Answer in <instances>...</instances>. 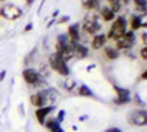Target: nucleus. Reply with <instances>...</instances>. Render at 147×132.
Returning a JSON list of instances; mask_svg holds the SVG:
<instances>
[{
	"label": "nucleus",
	"instance_id": "obj_1",
	"mask_svg": "<svg viewBox=\"0 0 147 132\" xmlns=\"http://www.w3.org/2000/svg\"><path fill=\"white\" fill-rule=\"evenodd\" d=\"M56 98H57V91L55 88H47V90H43V91L32 94L30 100H31V104L38 109V107L53 106Z\"/></svg>",
	"mask_w": 147,
	"mask_h": 132
},
{
	"label": "nucleus",
	"instance_id": "obj_2",
	"mask_svg": "<svg viewBox=\"0 0 147 132\" xmlns=\"http://www.w3.org/2000/svg\"><path fill=\"white\" fill-rule=\"evenodd\" d=\"M49 68L53 69L55 72H57V74L62 75V76H68L71 74V70L68 68V63L62 59V56L57 54L56 52L49 56Z\"/></svg>",
	"mask_w": 147,
	"mask_h": 132
},
{
	"label": "nucleus",
	"instance_id": "obj_3",
	"mask_svg": "<svg viewBox=\"0 0 147 132\" xmlns=\"http://www.w3.org/2000/svg\"><path fill=\"white\" fill-rule=\"evenodd\" d=\"M125 32H127V21H125V18L119 16V18L115 19L112 28L109 29V32H107V35H106V38L115 40V41H116V40L121 38Z\"/></svg>",
	"mask_w": 147,
	"mask_h": 132
},
{
	"label": "nucleus",
	"instance_id": "obj_4",
	"mask_svg": "<svg viewBox=\"0 0 147 132\" xmlns=\"http://www.w3.org/2000/svg\"><path fill=\"white\" fill-rule=\"evenodd\" d=\"M82 29L87 34H93V35L102 29V23L99 21V16H97L94 12H91V13H88L85 16V19L82 22Z\"/></svg>",
	"mask_w": 147,
	"mask_h": 132
},
{
	"label": "nucleus",
	"instance_id": "obj_5",
	"mask_svg": "<svg viewBox=\"0 0 147 132\" xmlns=\"http://www.w3.org/2000/svg\"><path fill=\"white\" fill-rule=\"evenodd\" d=\"M22 78L28 85H34V87H41L44 85V81L40 78V75L37 74V70L32 68H27L22 70Z\"/></svg>",
	"mask_w": 147,
	"mask_h": 132
},
{
	"label": "nucleus",
	"instance_id": "obj_6",
	"mask_svg": "<svg viewBox=\"0 0 147 132\" xmlns=\"http://www.w3.org/2000/svg\"><path fill=\"white\" fill-rule=\"evenodd\" d=\"M116 50H127V49H131V47L134 46V43H136V35H134L132 31H127L124 35H122L121 38H118L116 41Z\"/></svg>",
	"mask_w": 147,
	"mask_h": 132
},
{
	"label": "nucleus",
	"instance_id": "obj_7",
	"mask_svg": "<svg viewBox=\"0 0 147 132\" xmlns=\"http://www.w3.org/2000/svg\"><path fill=\"white\" fill-rule=\"evenodd\" d=\"M146 122H147V113L144 109L134 110L128 115V123L134 126H146Z\"/></svg>",
	"mask_w": 147,
	"mask_h": 132
},
{
	"label": "nucleus",
	"instance_id": "obj_8",
	"mask_svg": "<svg viewBox=\"0 0 147 132\" xmlns=\"http://www.w3.org/2000/svg\"><path fill=\"white\" fill-rule=\"evenodd\" d=\"M21 15H22V10L15 5H6L0 9V16L5 18V19H9V21H15Z\"/></svg>",
	"mask_w": 147,
	"mask_h": 132
},
{
	"label": "nucleus",
	"instance_id": "obj_9",
	"mask_svg": "<svg viewBox=\"0 0 147 132\" xmlns=\"http://www.w3.org/2000/svg\"><path fill=\"white\" fill-rule=\"evenodd\" d=\"M116 95L118 97L115 98V104H125L128 101H131V92L127 88H121V87H115Z\"/></svg>",
	"mask_w": 147,
	"mask_h": 132
},
{
	"label": "nucleus",
	"instance_id": "obj_10",
	"mask_svg": "<svg viewBox=\"0 0 147 132\" xmlns=\"http://www.w3.org/2000/svg\"><path fill=\"white\" fill-rule=\"evenodd\" d=\"M55 109V106H46V107H38V109L35 110V119L37 122H38L40 125H44L47 116L52 113V110Z\"/></svg>",
	"mask_w": 147,
	"mask_h": 132
},
{
	"label": "nucleus",
	"instance_id": "obj_11",
	"mask_svg": "<svg viewBox=\"0 0 147 132\" xmlns=\"http://www.w3.org/2000/svg\"><path fill=\"white\" fill-rule=\"evenodd\" d=\"M71 44H72V49H74V57H77V59H85L87 57L88 50L84 44H81V43H71Z\"/></svg>",
	"mask_w": 147,
	"mask_h": 132
},
{
	"label": "nucleus",
	"instance_id": "obj_12",
	"mask_svg": "<svg viewBox=\"0 0 147 132\" xmlns=\"http://www.w3.org/2000/svg\"><path fill=\"white\" fill-rule=\"evenodd\" d=\"M68 40L71 43H80L81 34H80V25H78V23L69 27V29H68Z\"/></svg>",
	"mask_w": 147,
	"mask_h": 132
},
{
	"label": "nucleus",
	"instance_id": "obj_13",
	"mask_svg": "<svg viewBox=\"0 0 147 132\" xmlns=\"http://www.w3.org/2000/svg\"><path fill=\"white\" fill-rule=\"evenodd\" d=\"M106 35L105 34H97V35H94V38L91 40V47L94 50H99V49H102V47L106 44Z\"/></svg>",
	"mask_w": 147,
	"mask_h": 132
},
{
	"label": "nucleus",
	"instance_id": "obj_14",
	"mask_svg": "<svg viewBox=\"0 0 147 132\" xmlns=\"http://www.w3.org/2000/svg\"><path fill=\"white\" fill-rule=\"evenodd\" d=\"M44 125L50 132H63V129L60 128V123L56 121V119H47V121L44 122Z\"/></svg>",
	"mask_w": 147,
	"mask_h": 132
},
{
	"label": "nucleus",
	"instance_id": "obj_15",
	"mask_svg": "<svg viewBox=\"0 0 147 132\" xmlns=\"http://www.w3.org/2000/svg\"><path fill=\"white\" fill-rule=\"evenodd\" d=\"M105 56L109 59V60H116V59L119 57V50H116L115 47L106 46L105 47Z\"/></svg>",
	"mask_w": 147,
	"mask_h": 132
},
{
	"label": "nucleus",
	"instance_id": "obj_16",
	"mask_svg": "<svg viewBox=\"0 0 147 132\" xmlns=\"http://www.w3.org/2000/svg\"><path fill=\"white\" fill-rule=\"evenodd\" d=\"M100 15L105 21H113L115 19V13L112 12V9L110 7H102L100 9Z\"/></svg>",
	"mask_w": 147,
	"mask_h": 132
},
{
	"label": "nucleus",
	"instance_id": "obj_17",
	"mask_svg": "<svg viewBox=\"0 0 147 132\" xmlns=\"http://www.w3.org/2000/svg\"><path fill=\"white\" fill-rule=\"evenodd\" d=\"M141 18L138 16H131V21H129V27H131V31H137L138 28H141Z\"/></svg>",
	"mask_w": 147,
	"mask_h": 132
},
{
	"label": "nucleus",
	"instance_id": "obj_18",
	"mask_svg": "<svg viewBox=\"0 0 147 132\" xmlns=\"http://www.w3.org/2000/svg\"><path fill=\"white\" fill-rule=\"evenodd\" d=\"M99 0H82V6L90 10H97L99 9Z\"/></svg>",
	"mask_w": 147,
	"mask_h": 132
},
{
	"label": "nucleus",
	"instance_id": "obj_19",
	"mask_svg": "<svg viewBox=\"0 0 147 132\" xmlns=\"http://www.w3.org/2000/svg\"><path fill=\"white\" fill-rule=\"evenodd\" d=\"M80 95H84V97H93V92L87 85H81L80 87Z\"/></svg>",
	"mask_w": 147,
	"mask_h": 132
},
{
	"label": "nucleus",
	"instance_id": "obj_20",
	"mask_svg": "<svg viewBox=\"0 0 147 132\" xmlns=\"http://www.w3.org/2000/svg\"><path fill=\"white\" fill-rule=\"evenodd\" d=\"M109 5H110V9H112L113 13H115V12H118V10H119V7H121L119 0H109Z\"/></svg>",
	"mask_w": 147,
	"mask_h": 132
},
{
	"label": "nucleus",
	"instance_id": "obj_21",
	"mask_svg": "<svg viewBox=\"0 0 147 132\" xmlns=\"http://www.w3.org/2000/svg\"><path fill=\"white\" fill-rule=\"evenodd\" d=\"M134 3H136V7L138 10H146V0H134Z\"/></svg>",
	"mask_w": 147,
	"mask_h": 132
},
{
	"label": "nucleus",
	"instance_id": "obj_22",
	"mask_svg": "<svg viewBox=\"0 0 147 132\" xmlns=\"http://www.w3.org/2000/svg\"><path fill=\"white\" fill-rule=\"evenodd\" d=\"M140 56H141V59H143V60H146V59H147V47H146V46H144L143 49H141V52H140Z\"/></svg>",
	"mask_w": 147,
	"mask_h": 132
},
{
	"label": "nucleus",
	"instance_id": "obj_23",
	"mask_svg": "<svg viewBox=\"0 0 147 132\" xmlns=\"http://www.w3.org/2000/svg\"><path fill=\"white\" fill-rule=\"evenodd\" d=\"M63 116H65V112H63V110H60V112L57 113V117H56V121H57V122L60 123V122L63 121Z\"/></svg>",
	"mask_w": 147,
	"mask_h": 132
},
{
	"label": "nucleus",
	"instance_id": "obj_24",
	"mask_svg": "<svg viewBox=\"0 0 147 132\" xmlns=\"http://www.w3.org/2000/svg\"><path fill=\"white\" fill-rule=\"evenodd\" d=\"M105 132H122V131L118 129V128H109V129H106Z\"/></svg>",
	"mask_w": 147,
	"mask_h": 132
},
{
	"label": "nucleus",
	"instance_id": "obj_25",
	"mask_svg": "<svg viewBox=\"0 0 147 132\" xmlns=\"http://www.w3.org/2000/svg\"><path fill=\"white\" fill-rule=\"evenodd\" d=\"M5 76H6V72L3 70L2 74H0V81H3V78H5Z\"/></svg>",
	"mask_w": 147,
	"mask_h": 132
},
{
	"label": "nucleus",
	"instance_id": "obj_26",
	"mask_svg": "<svg viewBox=\"0 0 147 132\" xmlns=\"http://www.w3.org/2000/svg\"><path fill=\"white\" fill-rule=\"evenodd\" d=\"M143 44L146 46V32H143Z\"/></svg>",
	"mask_w": 147,
	"mask_h": 132
},
{
	"label": "nucleus",
	"instance_id": "obj_27",
	"mask_svg": "<svg viewBox=\"0 0 147 132\" xmlns=\"http://www.w3.org/2000/svg\"><path fill=\"white\" fill-rule=\"evenodd\" d=\"M122 2H124V3H128V2H129V0H122Z\"/></svg>",
	"mask_w": 147,
	"mask_h": 132
}]
</instances>
